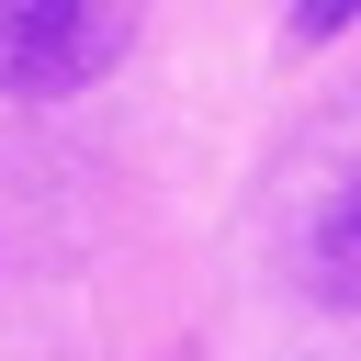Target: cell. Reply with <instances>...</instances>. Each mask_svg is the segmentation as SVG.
I'll return each instance as SVG.
<instances>
[{
    "label": "cell",
    "mask_w": 361,
    "mask_h": 361,
    "mask_svg": "<svg viewBox=\"0 0 361 361\" xmlns=\"http://www.w3.org/2000/svg\"><path fill=\"white\" fill-rule=\"evenodd\" d=\"M135 45V0H0V90L68 102Z\"/></svg>",
    "instance_id": "obj_1"
},
{
    "label": "cell",
    "mask_w": 361,
    "mask_h": 361,
    "mask_svg": "<svg viewBox=\"0 0 361 361\" xmlns=\"http://www.w3.org/2000/svg\"><path fill=\"white\" fill-rule=\"evenodd\" d=\"M305 282L316 305H361V169L305 214Z\"/></svg>",
    "instance_id": "obj_2"
},
{
    "label": "cell",
    "mask_w": 361,
    "mask_h": 361,
    "mask_svg": "<svg viewBox=\"0 0 361 361\" xmlns=\"http://www.w3.org/2000/svg\"><path fill=\"white\" fill-rule=\"evenodd\" d=\"M338 23H361V0H293V34H305V45H327Z\"/></svg>",
    "instance_id": "obj_3"
}]
</instances>
